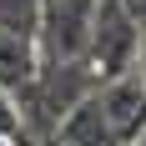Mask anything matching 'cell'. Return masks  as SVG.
Listing matches in <instances>:
<instances>
[{"instance_id":"6da1fadb","label":"cell","mask_w":146,"mask_h":146,"mask_svg":"<svg viewBox=\"0 0 146 146\" xmlns=\"http://www.w3.org/2000/svg\"><path fill=\"white\" fill-rule=\"evenodd\" d=\"M146 50V25L136 20L121 0H101L96 5V25H91V45H86V66L96 71V81L131 71Z\"/></svg>"},{"instance_id":"7a4b0ae2","label":"cell","mask_w":146,"mask_h":146,"mask_svg":"<svg viewBox=\"0 0 146 146\" xmlns=\"http://www.w3.org/2000/svg\"><path fill=\"white\" fill-rule=\"evenodd\" d=\"M96 5H101V0H45L40 40H35L40 60H86Z\"/></svg>"},{"instance_id":"3957f363","label":"cell","mask_w":146,"mask_h":146,"mask_svg":"<svg viewBox=\"0 0 146 146\" xmlns=\"http://www.w3.org/2000/svg\"><path fill=\"white\" fill-rule=\"evenodd\" d=\"M96 96H101V111H106V121H111L116 141L121 146H136L141 131H146V81H141V71L131 66V71L101 81Z\"/></svg>"},{"instance_id":"277c9868","label":"cell","mask_w":146,"mask_h":146,"mask_svg":"<svg viewBox=\"0 0 146 146\" xmlns=\"http://www.w3.org/2000/svg\"><path fill=\"white\" fill-rule=\"evenodd\" d=\"M50 141H60V146H121L116 131H111V121H106V111H101V96H96V91L81 96V101L60 116V126H56Z\"/></svg>"},{"instance_id":"5b68a950","label":"cell","mask_w":146,"mask_h":146,"mask_svg":"<svg viewBox=\"0 0 146 146\" xmlns=\"http://www.w3.org/2000/svg\"><path fill=\"white\" fill-rule=\"evenodd\" d=\"M35 66H40L35 40H20V35H10V30H0V86L15 96V91L35 76Z\"/></svg>"},{"instance_id":"8992f818","label":"cell","mask_w":146,"mask_h":146,"mask_svg":"<svg viewBox=\"0 0 146 146\" xmlns=\"http://www.w3.org/2000/svg\"><path fill=\"white\" fill-rule=\"evenodd\" d=\"M45 0H0V30H10L20 40H40Z\"/></svg>"},{"instance_id":"52a82bcc","label":"cell","mask_w":146,"mask_h":146,"mask_svg":"<svg viewBox=\"0 0 146 146\" xmlns=\"http://www.w3.org/2000/svg\"><path fill=\"white\" fill-rule=\"evenodd\" d=\"M121 5H126V10H131L136 20H141V25H146V0H121Z\"/></svg>"},{"instance_id":"ba28073f","label":"cell","mask_w":146,"mask_h":146,"mask_svg":"<svg viewBox=\"0 0 146 146\" xmlns=\"http://www.w3.org/2000/svg\"><path fill=\"white\" fill-rule=\"evenodd\" d=\"M0 146H25V141H20V136H0Z\"/></svg>"},{"instance_id":"9c48e42d","label":"cell","mask_w":146,"mask_h":146,"mask_svg":"<svg viewBox=\"0 0 146 146\" xmlns=\"http://www.w3.org/2000/svg\"><path fill=\"white\" fill-rule=\"evenodd\" d=\"M136 71H141V81H146V50H141V60H136Z\"/></svg>"},{"instance_id":"30bf717a","label":"cell","mask_w":146,"mask_h":146,"mask_svg":"<svg viewBox=\"0 0 146 146\" xmlns=\"http://www.w3.org/2000/svg\"><path fill=\"white\" fill-rule=\"evenodd\" d=\"M136 146H146V131H141V141H136Z\"/></svg>"},{"instance_id":"8fae6325","label":"cell","mask_w":146,"mask_h":146,"mask_svg":"<svg viewBox=\"0 0 146 146\" xmlns=\"http://www.w3.org/2000/svg\"><path fill=\"white\" fill-rule=\"evenodd\" d=\"M45 146H60V141H45Z\"/></svg>"}]
</instances>
